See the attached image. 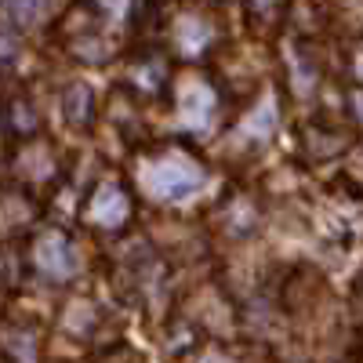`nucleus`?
<instances>
[{
    "instance_id": "4",
    "label": "nucleus",
    "mask_w": 363,
    "mask_h": 363,
    "mask_svg": "<svg viewBox=\"0 0 363 363\" xmlns=\"http://www.w3.org/2000/svg\"><path fill=\"white\" fill-rule=\"evenodd\" d=\"M87 215H91V222H99V225H120L128 218V200H124V193H120L116 186H102L95 196H91Z\"/></svg>"
},
{
    "instance_id": "10",
    "label": "nucleus",
    "mask_w": 363,
    "mask_h": 363,
    "mask_svg": "<svg viewBox=\"0 0 363 363\" xmlns=\"http://www.w3.org/2000/svg\"><path fill=\"white\" fill-rule=\"evenodd\" d=\"M15 55V37H0V58H11Z\"/></svg>"
},
{
    "instance_id": "7",
    "label": "nucleus",
    "mask_w": 363,
    "mask_h": 363,
    "mask_svg": "<svg viewBox=\"0 0 363 363\" xmlns=\"http://www.w3.org/2000/svg\"><path fill=\"white\" fill-rule=\"evenodd\" d=\"M174 37H178V48L186 51V55H196L207 40H211V29L196 18V15H186L178 22V29H174Z\"/></svg>"
},
{
    "instance_id": "9",
    "label": "nucleus",
    "mask_w": 363,
    "mask_h": 363,
    "mask_svg": "<svg viewBox=\"0 0 363 363\" xmlns=\"http://www.w3.org/2000/svg\"><path fill=\"white\" fill-rule=\"evenodd\" d=\"M11 124H15V131L33 128V113H29V106H26V102H15V106H11Z\"/></svg>"
},
{
    "instance_id": "5",
    "label": "nucleus",
    "mask_w": 363,
    "mask_h": 363,
    "mask_svg": "<svg viewBox=\"0 0 363 363\" xmlns=\"http://www.w3.org/2000/svg\"><path fill=\"white\" fill-rule=\"evenodd\" d=\"M272 131H277V102H272V95H265V99L244 116L240 135H247V138H269Z\"/></svg>"
},
{
    "instance_id": "12",
    "label": "nucleus",
    "mask_w": 363,
    "mask_h": 363,
    "mask_svg": "<svg viewBox=\"0 0 363 363\" xmlns=\"http://www.w3.org/2000/svg\"><path fill=\"white\" fill-rule=\"evenodd\" d=\"M352 109H356V116H363V95H356V99H352Z\"/></svg>"
},
{
    "instance_id": "8",
    "label": "nucleus",
    "mask_w": 363,
    "mask_h": 363,
    "mask_svg": "<svg viewBox=\"0 0 363 363\" xmlns=\"http://www.w3.org/2000/svg\"><path fill=\"white\" fill-rule=\"evenodd\" d=\"M8 15L18 26H29V22L40 15V0H8Z\"/></svg>"
},
{
    "instance_id": "6",
    "label": "nucleus",
    "mask_w": 363,
    "mask_h": 363,
    "mask_svg": "<svg viewBox=\"0 0 363 363\" xmlns=\"http://www.w3.org/2000/svg\"><path fill=\"white\" fill-rule=\"evenodd\" d=\"M91 109H95V95H91V87L87 84H69L66 87V95H62V113L69 124H87L91 120Z\"/></svg>"
},
{
    "instance_id": "11",
    "label": "nucleus",
    "mask_w": 363,
    "mask_h": 363,
    "mask_svg": "<svg viewBox=\"0 0 363 363\" xmlns=\"http://www.w3.org/2000/svg\"><path fill=\"white\" fill-rule=\"evenodd\" d=\"M203 363H229L225 356H218V352H211V356H203Z\"/></svg>"
},
{
    "instance_id": "2",
    "label": "nucleus",
    "mask_w": 363,
    "mask_h": 363,
    "mask_svg": "<svg viewBox=\"0 0 363 363\" xmlns=\"http://www.w3.org/2000/svg\"><path fill=\"white\" fill-rule=\"evenodd\" d=\"M33 262H37V269L44 272V277H51V280H69L73 272H77V251H73V244H69L62 233L40 236L37 247H33Z\"/></svg>"
},
{
    "instance_id": "3",
    "label": "nucleus",
    "mask_w": 363,
    "mask_h": 363,
    "mask_svg": "<svg viewBox=\"0 0 363 363\" xmlns=\"http://www.w3.org/2000/svg\"><path fill=\"white\" fill-rule=\"evenodd\" d=\"M178 116H182V124H189L193 131H203L211 124V116H215V91L196 77L182 80V87H178Z\"/></svg>"
},
{
    "instance_id": "1",
    "label": "nucleus",
    "mask_w": 363,
    "mask_h": 363,
    "mask_svg": "<svg viewBox=\"0 0 363 363\" xmlns=\"http://www.w3.org/2000/svg\"><path fill=\"white\" fill-rule=\"evenodd\" d=\"M203 186V171L186 157H167L142 171V189L153 200H189Z\"/></svg>"
}]
</instances>
